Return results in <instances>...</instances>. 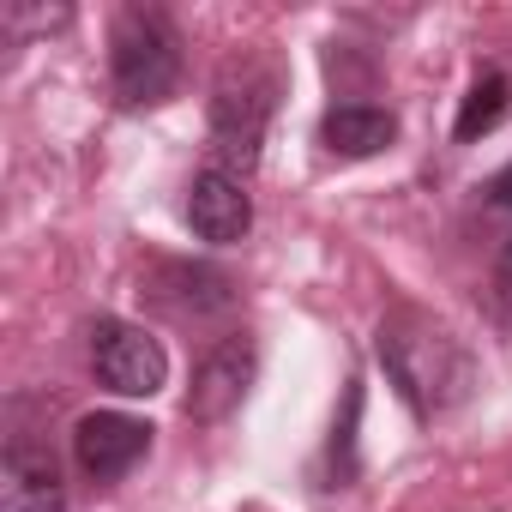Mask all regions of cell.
<instances>
[{
  "label": "cell",
  "instance_id": "cell-1",
  "mask_svg": "<svg viewBox=\"0 0 512 512\" xmlns=\"http://www.w3.org/2000/svg\"><path fill=\"white\" fill-rule=\"evenodd\" d=\"M374 356H380L386 380L398 386V398L410 404V416H422V422L458 410L476 386V362H470L464 338L422 308H392L374 332Z\"/></svg>",
  "mask_w": 512,
  "mask_h": 512
},
{
  "label": "cell",
  "instance_id": "cell-2",
  "mask_svg": "<svg viewBox=\"0 0 512 512\" xmlns=\"http://www.w3.org/2000/svg\"><path fill=\"white\" fill-rule=\"evenodd\" d=\"M181 85V37L157 7H127L109 31V91L121 109H157Z\"/></svg>",
  "mask_w": 512,
  "mask_h": 512
},
{
  "label": "cell",
  "instance_id": "cell-3",
  "mask_svg": "<svg viewBox=\"0 0 512 512\" xmlns=\"http://www.w3.org/2000/svg\"><path fill=\"white\" fill-rule=\"evenodd\" d=\"M272 109H278V79L266 67H229L217 79V91H211V151H217V169H229L235 181L260 169Z\"/></svg>",
  "mask_w": 512,
  "mask_h": 512
},
{
  "label": "cell",
  "instance_id": "cell-4",
  "mask_svg": "<svg viewBox=\"0 0 512 512\" xmlns=\"http://www.w3.org/2000/svg\"><path fill=\"white\" fill-rule=\"evenodd\" d=\"M91 374L115 398H151L169 380V350L133 320H97L91 326Z\"/></svg>",
  "mask_w": 512,
  "mask_h": 512
},
{
  "label": "cell",
  "instance_id": "cell-5",
  "mask_svg": "<svg viewBox=\"0 0 512 512\" xmlns=\"http://www.w3.org/2000/svg\"><path fill=\"white\" fill-rule=\"evenodd\" d=\"M253 368H260V344H253L247 332L217 338V344L199 356V368H193V386H187V416H193L199 428L223 422V416L247 398Z\"/></svg>",
  "mask_w": 512,
  "mask_h": 512
},
{
  "label": "cell",
  "instance_id": "cell-6",
  "mask_svg": "<svg viewBox=\"0 0 512 512\" xmlns=\"http://www.w3.org/2000/svg\"><path fill=\"white\" fill-rule=\"evenodd\" d=\"M145 452H151V422H139V416L91 410L73 422V458L91 482H121Z\"/></svg>",
  "mask_w": 512,
  "mask_h": 512
},
{
  "label": "cell",
  "instance_id": "cell-7",
  "mask_svg": "<svg viewBox=\"0 0 512 512\" xmlns=\"http://www.w3.org/2000/svg\"><path fill=\"white\" fill-rule=\"evenodd\" d=\"M187 229L199 235V241H211V247H229V241H241L247 229H253V199H247V187L229 175V169H199L193 175V187H187Z\"/></svg>",
  "mask_w": 512,
  "mask_h": 512
},
{
  "label": "cell",
  "instance_id": "cell-8",
  "mask_svg": "<svg viewBox=\"0 0 512 512\" xmlns=\"http://www.w3.org/2000/svg\"><path fill=\"white\" fill-rule=\"evenodd\" d=\"M7 488H0V512H67V482L55 470V452L31 434L7 440Z\"/></svg>",
  "mask_w": 512,
  "mask_h": 512
},
{
  "label": "cell",
  "instance_id": "cell-9",
  "mask_svg": "<svg viewBox=\"0 0 512 512\" xmlns=\"http://www.w3.org/2000/svg\"><path fill=\"white\" fill-rule=\"evenodd\" d=\"M392 139H398V115L380 109V103H332L320 115V145L332 157L362 163V157H380Z\"/></svg>",
  "mask_w": 512,
  "mask_h": 512
},
{
  "label": "cell",
  "instance_id": "cell-10",
  "mask_svg": "<svg viewBox=\"0 0 512 512\" xmlns=\"http://www.w3.org/2000/svg\"><path fill=\"white\" fill-rule=\"evenodd\" d=\"M145 290H151V302L169 308L175 320H205V314L235 308V284H229L223 272H211V266H163Z\"/></svg>",
  "mask_w": 512,
  "mask_h": 512
},
{
  "label": "cell",
  "instance_id": "cell-11",
  "mask_svg": "<svg viewBox=\"0 0 512 512\" xmlns=\"http://www.w3.org/2000/svg\"><path fill=\"white\" fill-rule=\"evenodd\" d=\"M506 115H512V79H506V73H482V79L464 91V103H458L452 139H458V145H476V139H488Z\"/></svg>",
  "mask_w": 512,
  "mask_h": 512
},
{
  "label": "cell",
  "instance_id": "cell-12",
  "mask_svg": "<svg viewBox=\"0 0 512 512\" xmlns=\"http://www.w3.org/2000/svg\"><path fill=\"white\" fill-rule=\"evenodd\" d=\"M356 416H362V386L350 380V392H344V422L332 428V464H338V482L356 476Z\"/></svg>",
  "mask_w": 512,
  "mask_h": 512
},
{
  "label": "cell",
  "instance_id": "cell-13",
  "mask_svg": "<svg viewBox=\"0 0 512 512\" xmlns=\"http://www.w3.org/2000/svg\"><path fill=\"white\" fill-rule=\"evenodd\" d=\"M73 13L67 7H25V0H13L7 7V31H13V43H25V37H37V31H61Z\"/></svg>",
  "mask_w": 512,
  "mask_h": 512
},
{
  "label": "cell",
  "instance_id": "cell-14",
  "mask_svg": "<svg viewBox=\"0 0 512 512\" xmlns=\"http://www.w3.org/2000/svg\"><path fill=\"white\" fill-rule=\"evenodd\" d=\"M494 302H500V314L512 320V241L494 253Z\"/></svg>",
  "mask_w": 512,
  "mask_h": 512
},
{
  "label": "cell",
  "instance_id": "cell-15",
  "mask_svg": "<svg viewBox=\"0 0 512 512\" xmlns=\"http://www.w3.org/2000/svg\"><path fill=\"white\" fill-rule=\"evenodd\" d=\"M482 193H488V205H494V211H512V163H506V169H500Z\"/></svg>",
  "mask_w": 512,
  "mask_h": 512
}]
</instances>
